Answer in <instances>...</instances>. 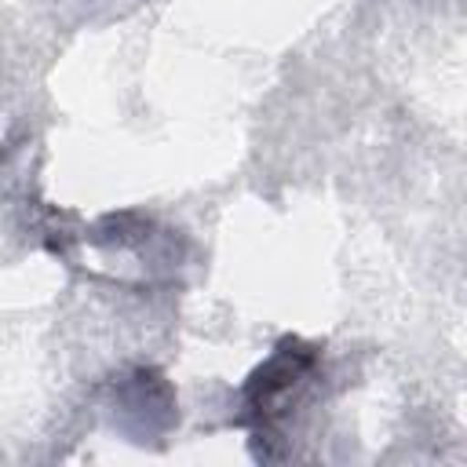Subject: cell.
<instances>
[{"label":"cell","instance_id":"obj_1","mask_svg":"<svg viewBox=\"0 0 467 467\" xmlns=\"http://www.w3.org/2000/svg\"><path fill=\"white\" fill-rule=\"evenodd\" d=\"M321 372V347L299 336H281L274 350L244 376L237 390L234 427L252 434L255 460H281L277 441H285L288 420L310 398V387Z\"/></svg>","mask_w":467,"mask_h":467},{"label":"cell","instance_id":"obj_2","mask_svg":"<svg viewBox=\"0 0 467 467\" xmlns=\"http://www.w3.org/2000/svg\"><path fill=\"white\" fill-rule=\"evenodd\" d=\"M106 409H109L113 427L124 431L139 445L164 438L179 420L171 383L150 365H135V368L117 372L106 383Z\"/></svg>","mask_w":467,"mask_h":467}]
</instances>
